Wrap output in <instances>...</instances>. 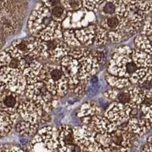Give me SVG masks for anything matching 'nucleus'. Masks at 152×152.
<instances>
[{
	"label": "nucleus",
	"instance_id": "9",
	"mask_svg": "<svg viewBox=\"0 0 152 152\" xmlns=\"http://www.w3.org/2000/svg\"><path fill=\"white\" fill-rule=\"evenodd\" d=\"M73 133L75 143L81 151H104L101 145L95 139L96 132L90 126H82L73 127Z\"/></svg>",
	"mask_w": 152,
	"mask_h": 152
},
{
	"label": "nucleus",
	"instance_id": "18",
	"mask_svg": "<svg viewBox=\"0 0 152 152\" xmlns=\"http://www.w3.org/2000/svg\"><path fill=\"white\" fill-rule=\"evenodd\" d=\"M16 126V130L19 135L25 138L34 136L40 129V124H32L27 121H18Z\"/></svg>",
	"mask_w": 152,
	"mask_h": 152
},
{
	"label": "nucleus",
	"instance_id": "26",
	"mask_svg": "<svg viewBox=\"0 0 152 152\" xmlns=\"http://www.w3.org/2000/svg\"><path fill=\"white\" fill-rule=\"evenodd\" d=\"M142 151H152V144L149 143V142L145 144V145H143Z\"/></svg>",
	"mask_w": 152,
	"mask_h": 152
},
{
	"label": "nucleus",
	"instance_id": "8",
	"mask_svg": "<svg viewBox=\"0 0 152 152\" xmlns=\"http://www.w3.org/2000/svg\"><path fill=\"white\" fill-rule=\"evenodd\" d=\"M0 81L5 85L7 89L24 95L27 86L26 78L23 71L16 68L4 66L0 69Z\"/></svg>",
	"mask_w": 152,
	"mask_h": 152
},
{
	"label": "nucleus",
	"instance_id": "12",
	"mask_svg": "<svg viewBox=\"0 0 152 152\" xmlns=\"http://www.w3.org/2000/svg\"><path fill=\"white\" fill-rule=\"evenodd\" d=\"M132 108L121 103L113 101L104 110V116L117 126L128 121Z\"/></svg>",
	"mask_w": 152,
	"mask_h": 152
},
{
	"label": "nucleus",
	"instance_id": "6",
	"mask_svg": "<svg viewBox=\"0 0 152 152\" xmlns=\"http://www.w3.org/2000/svg\"><path fill=\"white\" fill-rule=\"evenodd\" d=\"M138 67L132 60L130 55L115 52L113 53L108 64L107 72L120 78H129Z\"/></svg>",
	"mask_w": 152,
	"mask_h": 152
},
{
	"label": "nucleus",
	"instance_id": "22",
	"mask_svg": "<svg viewBox=\"0 0 152 152\" xmlns=\"http://www.w3.org/2000/svg\"><path fill=\"white\" fill-rule=\"evenodd\" d=\"M50 10L53 18L55 21L60 23H62V21L64 20L68 12L65 9V8L63 7L62 5H60V4L55 5V6H53V7L52 8H50Z\"/></svg>",
	"mask_w": 152,
	"mask_h": 152
},
{
	"label": "nucleus",
	"instance_id": "15",
	"mask_svg": "<svg viewBox=\"0 0 152 152\" xmlns=\"http://www.w3.org/2000/svg\"><path fill=\"white\" fill-rule=\"evenodd\" d=\"M91 128L97 133H110L117 129L118 126L104 116V112L93 116L90 125Z\"/></svg>",
	"mask_w": 152,
	"mask_h": 152
},
{
	"label": "nucleus",
	"instance_id": "10",
	"mask_svg": "<svg viewBox=\"0 0 152 152\" xmlns=\"http://www.w3.org/2000/svg\"><path fill=\"white\" fill-rule=\"evenodd\" d=\"M43 108L33 100L28 98L21 99L18 109V113L23 120L32 124H40L43 113Z\"/></svg>",
	"mask_w": 152,
	"mask_h": 152
},
{
	"label": "nucleus",
	"instance_id": "27",
	"mask_svg": "<svg viewBox=\"0 0 152 152\" xmlns=\"http://www.w3.org/2000/svg\"><path fill=\"white\" fill-rule=\"evenodd\" d=\"M147 142H149V143H151L152 144V134L150 135V136L148 137V138Z\"/></svg>",
	"mask_w": 152,
	"mask_h": 152
},
{
	"label": "nucleus",
	"instance_id": "4",
	"mask_svg": "<svg viewBox=\"0 0 152 152\" xmlns=\"http://www.w3.org/2000/svg\"><path fill=\"white\" fill-rule=\"evenodd\" d=\"M44 66L43 81L47 88L55 97L62 98L69 93V81L60 65L47 64Z\"/></svg>",
	"mask_w": 152,
	"mask_h": 152
},
{
	"label": "nucleus",
	"instance_id": "14",
	"mask_svg": "<svg viewBox=\"0 0 152 152\" xmlns=\"http://www.w3.org/2000/svg\"><path fill=\"white\" fill-rule=\"evenodd\" d=\"M18 94L9 89L2 91L0 94V109L9 114L18 113V106L21 101Z\"/></svg>",
	"mask_w": 152,
	"mask_h": 152
},
{
	"label": "nucleus",
	"instance_id": "5",
	"mask_svg": "<svg viewBox=\"0 0 152 152\" xmlns=\"http://www.w3.org/2000/svg\"><path fill=\"white\" fill-rule=\"evenodd\" d=\"M58 129L50 126L39 129L30 141L27 151H58Z\"/></svg>",
	"mask_w": 152,
	"mask_h": 152
},
{
	"label": "nucleus",
	"instance_id": "11",
	"mask_svg": "<svg viewBox=\"0 0 152 152\" xmlns=\"http://www.w3.org/2000/svg\"><path fill=\"white\" fill-rule=\"evenodd\" d=\"M128 128L130 132L140 137L143 136L151 129L145 114L142 112L141 105L131 110L128 119Z\"/></svg>",
	"mask_w": 152,
	"mask_h": 152
},
{
	"label": "nucleus",
	"instance_id": "21",
	"mask_svg": "<svg viewBox=\"0 0 152 152\" xmlns=\"http://www.w3.org/2000/svg\"><path fill=\"white\" fill-rule=\"evenodd\" d=\"M134 44L135 48L145 51L152 56V43L146 35L141 34L134 39Z\"/></svg>",
	"mask_w": 152,
	"mask_h": 152
},
{
	"label": "nucleus",
	"instance_id": "28",
	"mask_svg": "<svg viewBox=\"0 0 152 152\" xmlns=\"http://www.w3.org/2000/svg\"><path fill=\"white\" fill-rule=\"evenodd\" d=\"M148 39H149V40L151 41V43H152V34L151 35H148Z\"/></svg>",
	"mask_w": 152,
	"mask_h": 152
},
{
	"label": "nucleus",
	"instance_id": "1",
	"mask_svg": "<svg viewBox=\"0 0 152 152\" xmlns=\"http://www.w3.org/2000/svg\"><path fill=\"white\" fill-rule=\"evenodd\" d=\"M69 81V92L81 82H88L98 72L100 65L93 52L86 47L72 48L69 53L59 61Z\"/></svg>",
	"mask_w": 152,
	"mask_h": 152
},
{
	"label": "nucleus",
	"instance_id": "23",
	"mask_svg": "<svg viewBox=\"0 0 152 152\" xmlns=\"http://www.w3.org/2000/svg\"><path fill=\"white\" fill-rule=\"evenodd\" d=\"M61 5L67 12H75L82 8V0H62Z\"/></svg>",
	"mask_w": 152,
	"mask_h": 152
},
{
	"label": "nucleus",
	"instance_id": "13",
	"mask_svg": "<svg viewBox=\"0 0 152 152\" xmlns=\"http://www.w3.org/2000/svg\"><path fill=\"white\" fill-rule=\"evenodd\" d=\"M58 151H81L75 143L73 133V127L67 124H62L58 129Z\"/></svg>",
	"mask_w": 152,
	"mask_h": 152
},
{
	"label": "nucleus",
	"instance_id": "24",
	"mask_svg": "<svg viewBox=\"0 0 152 152\" xmlns=\"http://www.w3.org/2000/svg\"><path fill=\"white\" fill-rule=\"evenodd\" d=\"M141 31H142L141 34L146 35V36L152 34V13L150 15H148L147 17L145 18Z\"/></svg>",
	"mask_w": 152,
	"mask_h": 152
},
{
	"label": "nucleus",
	"instance_id": "17",
	"mask_svg": "<svg viewBox=\"0 0 152 152\" xmlns=\"http://www.w3.org/2000/svg\"><path fill=\"white\" fill-rule=\"evenodd\" d=\"M131 57L138 68L152 67V56L138 48L132 49Z\"/></svg>",
	"mask_w": 152,
	"mask_h": 152
},
{
	"label": "nucleus",
	"instance_id": "19",
	"mask_svg": "<svg viewBox=\"0 0 152 152\" xmlns=\"http://www.w3.org/2000/svg\"><path fill=\"white\" fill-rule=\"evenodd\" d=\"M142 90L145 97L152 99V67L148 69L145 75L136 84Z\"/></svg>",
	"mask_w": 152,
	"mask_h": 152
},
{
	"label": "nucleus",
	"instance_id": "7",
	"mask_svg": "<svg viewBox=\"0 0 152 152\" xmlns=\"http://www.w3.org/2000/svg\"><path fill=\"white\" fill-rule=\"evenodd\" d=\"M40 58L48 59L53 62H59L71 50L63 38L50 40H40Z\"/></svg>",
	"mask_w": 152,
	"mask_h": 152
},
{
	"label": "nucleus",
	"instance_id": "2",
	"mask_svg": "<svg viewBox=\"0 0 152 152\" xmlns=\"http://www.w3.org/2000/svg\"><path fill=\"white\" fill-rule=\"evenodd\" d=\"M28 28L32 36L42 40L62 38V24L53 18L50 9L46 5L37 8L31 12Z\"/></svg>",
	"mask_w": 152,
	"mask_h": 152
},
{
	"label": "nucleus",
	"instance_id": "3",
	"mask_svg": "<svg viewBox=\"0 0 152 152\" xmlns=\"http://www.w3.org/2000/svg\"><path fill=\"white\" fill-rule=\"evenodd\" d=\"M134 136L128 130L117 128L110 133H96L95 139L104 151H129L135 142Z\"/></svg>",
	"mask_w": 152,
	"mask_h": 152
},
{
	"label": "nucleus",
	"instance_id": "20",
	"mask_svg": "<svg viewBox=\"0 0 152 152\" xmlns=\"http://www.w3.org/2000/svg\"><path fill=\"white\" fill-rule=\"evenodd\" d=\"M105 80L107 83L110 85L112 88H124L132 85L131 81H129V78H120L118 76L110 75L108 72H106Z\"/></svg>",
	"mask_w": 152,
	"mask_h": 152
},
{
	"label": "nucleus",
	"instance_id": "25",
	"mask_svg": "<svg viewBox=\"0 0 152 152\" xmlns=\"http://www.w3.org/2000/svg\"><path fill=\"white\" fill-rule=\"evenodd\" d=\"M93 53L96 57L100 66L106 64L107 62V51L106 50H104V49L97 50L95 52H93Z\"/></svg>",
	"mask_w": 152,
	"mask_h": 152
},
{
	"label": "nucleus",
	"instance_id": "16",
	"mask_svg": "<svg viewBox=\"0 0 152 152\" xmlns=\"http://www.w3.org/2000/svg\"><path fill=\"white\" fill-rule=\"evenodd\" d=\"M103 108L94 101H87L81 105L77 116L81 119L82 124L89 126L94 116L103 113Z\"/></svg>",
	"mask_w": 152,
	"mask_h": 152
}]
</instances>
